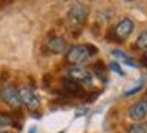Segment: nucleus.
Instances as JSON below:
<instances>
[{"label":"nucleus","instance_id":"nucleus-4","mask_svg":"<svg viewBox=\"0 0 147 133\" xmlns=\"http://www.w3.org/2000/svg\"><path fill=\"white\" fill-rule=\"evenodd\" d=\"M134 27H135L134 22L129 18H123L121 21L118 22L117 24L113 28L114 36L116 38L117 43L123 42L124 40H126L132 35V32L134 31Z\"/></svg>","mask_w":147,"mask_h":133},{"label":"nucleus","instance_id":"nucleus-13","mask_svg":"<svg viewBox=\"0 0 147 133\" xmlns=\"http://www.w3.org/2000/svg\"><path fill=\"white\" fill-rule=\"evenodd\" d=\"M136 45L137 48L144 51L147 56V31H143L136 39Z\"/></svg>","mask_w":147,"mask_h":133},{"label":"nucleus","instance_id":"nucleus-15","mask_svg":"<svg viewBox=\"0 0 147 133\" xmlns=\"http://www.w3.org/2000/svg\"><path fill=\"white\" fill-rule=\"evenodd\" d=\"M110 69L113 71V72L119 74L121 77H124V75H125V72L123 71V69H122L121 64H119V63H117V62H111Z\"/></svg>","mask_w":147,"mask_h":133},{"label":"nucleus","instance_id":"nucleus-8","mask_svg":"<svg viewBox=\"0 0 147 133\" xmlns=\"http://www.w3.org/2000/svg\"><path fill=\"white\" fill-rule=\"evenodd\" d=\"M128 115L135 122H140L147 117V100H142L128 109Z\"/></svg>","mask_w":147,"mask_h":133},{"label":"nucleus","instance_id":"nucleus-19","mask_svg":"<svg viewBox=\"0 0 147 133\" xmlns=\"http://www.w3.org/2000/svg\"><path fill=\"white\" fill-rule=\"evenodd\" d=\"M86 113H88V109H85V108H82V109H79V110L76 111L75 115H76V117H81V115H85Z\"/></svg>","mask_w":147,"mask_h":133},{"label":"nucleus","instance_id":"nucleus-10","mask_svg":"<svg viewBox=\"0 0 147 133\" xmlns=\"http://www.w3.org/2000/svg\"><path fill=\"white\" fill-rule=\"evenodd\" d=\"M0 126H12L18 130L21 129V124L17 122L11 114L6 112H0Z\"/></svg>","mask_w":147,"mask_h":133},{"label":"nucleus","instance_id":"nucleus-14","mask_svg":"<svg viewBox=\"0 0 147 133\" xmlns=\"http://www.w3.org/2000/svg\"><path fill=\"white\" fill-rule=\"evenodd\" d=\"M145 82L146 80L144 79V78H142L140 81L137 82L133 88L128 89V90H126L124 91V96H133V94H135V93H137V92H140L142 89L144 88V86H145Z\"/></svg>","mask_w":147,"mask_h":133},{"label":"nucleus","instance_id":"nucleus-3","mask_svg":"<svg viewBox=\"0 0 147 133\" xmlns=\"http://www.w3.org/2000/svg\"><path fill=\"white\" fill-rule=\"evenodd\" d=\"M62 94L65 96H70V98H78V99H82L84 100V98L86 96V92L84 91V89L82 88L80 83L75 82L72 80L71 78L66 77L62 79Z\"/></svg>","mask_w":147,"mask_h":133},{"label":"nucleus","instance_id":"nucleus-5","mask_svg":"<svg viewBox=\"0 0 147 133\" xmlns=\"http://www.w3.org/2000/svg\"><path fill=\"white\" fill-rule=\"evenodd\" d=\"M18 93H19V98H20L21 104H24L32 112L37 111V109L39 108L40 103H41V100L31 89L22 88L18 91Z\"/></svg>","mask_w":147,"mask_h":133},{"label":"nucleus","instance_id":"nucleus-17","mask_svg":"<svg viewBox=\"0 0 147 133\" xmlns=\"http://www.w3.org/2000/svg\"><path fill=\"white\" fill-rule=\"evenodd\" d=\"M51 81H52V77L51 74L49 73H45L43 75V84L47 87V86H50L51 84Z\"/></svg>","mask_w":147,"mask_h":133},{"label":"nucleus","instance_id":"nucleus-20","mask_svg":"<svg viewBox=\"0 0 147 133\" xmlns=\"http://www.w3.org/2000/svg\"><path fill=\"white\" fill-rule=\"evenodd\" d=\"M140 64L144 66V68H146L147 69V56L143 57V58L140 59Z\"/></svg>","mask_w":147,"mask_h":133},{"label":"nucleus","instance_id":"nucleus-18","mask_svg":"<svg viewBox=\"0 0 147 133\" xmlns=\"http://www.w3.org/2000/svg\"><path fill=\"white\" fill-rule=\"evenodd\" d=\"M86 44H88V51H90V53H91V56H94V54H96V53L98 52V49H97V47L93 45V44H90V43H86Z\"/></svg>","mask_w":147,"mask_h":133},{"label":"nucleus","instance_id":"nucleus-11","mask_svg":"<svg viewBox=\"0 0 147 133\" xmlns=\"http://www.w3.org/2000/svg\"><path fill=\"white\" fill-rule=\"evenodd\" d=\"M93 69H94V73L95 75L101 79L102 81H105L106 78V66L102 60H97L95 63L93 64Z\"/></svg>","mask_w":147,"mask_h":133},{"label":"nucleus","instance_id":"nucleus-16","mask_svg":"<svg viewBox=\"0 0 147 133\" xmlns=\"http://www.w3.org/2000/svg\"><path fill=\"white\" fill-rule=\"evenodd\" d=\"M112 54H113L115 58L122 59L123 60V62H126V61H128V60L133 59V58H131V57H128L124 51H121V50H113V51H112Z\"/></svg>","mask_w":147,"mask_h":133},{"label":"nucleus","instance_id":"nucleus-23","mask_svg":"<svg viewBox=\"0 0 147 133\" xmlns=\"http://www.w3.org/2000/svg\"><path fill=\"white\" fill-rule=\"evenodd\" d=\"M59 133H64V132H63V131H61V132H59Z\"/></svg>","mask_w":147,"mask_h":133},{"label":"nucleus","instance_id":"nucleus-2","mask_svg":"<svg viewBox=\"0 0 147 133\" xmlns=\"http://www.w3.org/2000/svg\"><path fill=\"white\" fill-rule=\"evenodd\" d=\"M88 15H90V9L88 6L81 2H76L67 11V20L71 22V24L79 27L85 23Z\"/></svg>","mask_w":147,"mask_h":133},{"label":"nucleus","instance_id":"nucleus-6","mask_svg":"<svg viewBox=\"0 0 147 133\" xmlns=\"http://www.w3.org/2000/svg\"><path fill=\"white\" fill-rule=\"evenodd\" d=\"M0 99L7 105L13 108L15 110L16 109H20V107H21V101H20V98H19V93L11 86L5 87L0 91Z\"/></svg>","mask_w":147,"mask_h":133},{"label":"nucleus","instance_id":"nucleus-21","mask_svg":"<svg viewBox=\"0 0 147 133\" xmlns=\"http://www.w3.org/2000/svg\"><path fill=\"white\" fill-rule=\"evenodd\" d=\"M27 133H38V130H37V126H31L29 129V131Z\"/></svg>","mask_w":147,"mask_h":133},{"label":"nucleus","instance_id":"nucleus-1","mask_svg":"<svg viewBox=\"0 0 147 133\" xmlns=\"http://www.w3.org/2000/svg\"><path fill=\"white\" fill-rule=\"evenodd\" d=\"M92 57L88 51V44H76L69 49L65 54V60L69 64L78 66L88 61V58Z\"/></svg>","mask_w":147,"mask_h":133},{"label":"nucleus","instance_id":"nucleus-22","mask_svg":"<svg viewBox=\"0 0 147 133\" xmlns=\"http://www.w3.org/2000/svg\"><path fill=\"white\" fill-rule=\"evenodd\" d=\"M0 133H15L12 131H9V130H6V131H0Z\"/></svg>","mask_w":147,"mask_h":133},{"label":"nucleus","instance_id":"nucleus-7","mask_svg":"<svg viewBox=\"0 0 147 133\" xmlns=\"http://www.w3.org/2000/svg\"><path fill=\"white\" fill-rule=\"evenodd\" d=\"M69 78H71L75 82L80 83V84H91L93 80V75L92 73L86 70L85 68L82 66H72L69 71Z\"/></svg>","mask_w":147,"mask_h":133},{"label":"nucleus","instance_id":"nucleus-12","mask_svg":"<svg viewBox=\"0 0 147 133\" xmlns=\"http://www.w3.org/2000/svg\"><path fill=\"white\" fill-rule=\"evenodd\" d=\"M128 133H147V122H136L127 128Z\"/></svg>","mask_w":147,"mask_h":133},{"label":"nucleus","instance_id":"nucleus-9","mask_svg":"<svg viewBox=\"0 0 147 133\" xmlns=\"http://www.w3.org/2000/svg\"><path fill=\"white\" fill-rule=\"evenodd\" d=\"M67 43L62 37L59 36H52L47 42V49L51 52L52 54H60L66 50Z\"/></svg>","mask_w":147,"mask_h":133}]
</instances>
